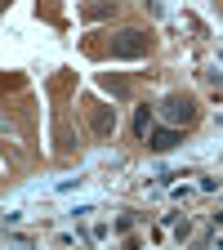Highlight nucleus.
Listing matches in <instances>:
<instances>
[{
	"instance_id": "2",
	"label": "nucleus",
	"mask_w": 223,
	"mask_h": 250,
	"mask_svg": "<svg viewBox=\"0 0 223 250\" xmlns=\"http://www.w3.org/2000/svg\"><path fill=\"white\" fill-rule=\"evenodd\" d=\"M161 116H165L170 125H192V121H197V103L187 99V94H170V99L161 103Z\"/></svg>"
},
{
	"instance_id": "1",
	"label": "nucleus",
	"mask_w": 223,
	"mask_h": 250,
	"mask_svg": "<svg viewBox=\"0 0 223 250\" xmlns=\"http://www.w3.org/2000/svg\"><path fill=\"white\" fill-rule=\"evenodd\" d=\"M147 49H152V36L143 27H125L112 36V58H147Z\"/></svg>"
},
{
	"instance_id": "5",
	"label": "nucleus",
	"mask_w": 223,
	"mask_h": 250,
	"mask_svg": "<svg viewBox=\"0 0 223 250\" xmlns=\"http://www.w3.org/2000/svg\"><path fill=\"white\" fill-rule=\"evenodd\" d=\"M116 14V0H94V5H85V18H107Z\"/></svg>"
},
{
	"instance_id": "6",
	"label": "nucleus",
	"mask_w": 223,
	"mask_h": 250,
	"mask_svg": "<svg viewBox=\"0 0 223 250\" xmlns=\"http://www.w3.org/2000/svg\"><path fill=\"white\" fill-rule=\"evenodd\" d=\"M147 130H152V107H139V116H134V134L147 139Z\"/></svg>"
},
{
	"instance_id": "3",
	"label": "nucleus",
	"mask_w": 223,
	"mask_h": 250,
	"mask_svg": "<svg viewBox=\"0 0 223 250\" xmlns=\"http://www.w3.org/2000/svg\"><path fill=\"white\" fill-rule=\"evenodd\" d=\"M147 143H152V152H170V147H179V125H165V130H147Z\"/></svg>"
},
{
	"instance_id": "4",
	"label": "nucleus",
	"mask_w": 223,
	"mask_h": 250,
	"mask_svg": "<svg viewBox=\"0 0 223 250\" xmlns=\"http://www.w3.org/2000/svg\"><path fill=\"white\" fill-rule=\"evenodd\" d=\"M116 130V112L112 107H94V134H112Z\"/></svg>"
},
{
	"instance_id": "7",
	"label": "nucleus",
	"mask_w": 223,
	"mask_h": 250,
	"mask_svg": "<svg viewBox=\"0 0 223 250\" xmlns=\"http://www.w3.org/2000/svg\"><path fill=\"white\" fill-rule=\"evenodd\" d=\"M5 5H9V0H0V14H5Z\"/></svg>"
}]
</instances>
